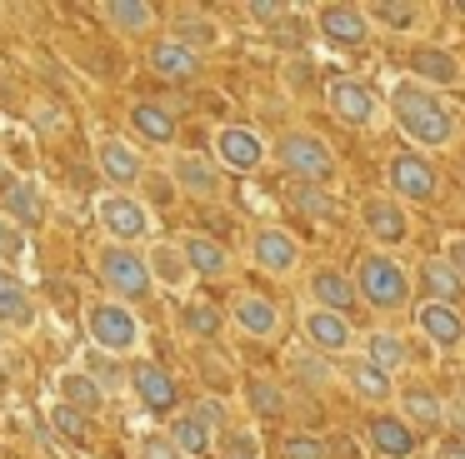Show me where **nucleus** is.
Here are the masks:
<instances>
[{"label":"nucleus","mask_w":465,"mask_h":459,"mask_svg":"<svg viewBox=\"0 0 465 459\" xmlns=\"http://www.w3.org/2000/svg\"><path fill=\"white\" fill-rule=\"evenodd\" d=\"M95 275H101L105 295L121 299V305L145 299L155 289L151 259H145V249H135V245H111V239H105V245L95 249Z\"/></svg>","instance_id":"1"},{"label":"nucleus","mask_w":465,"mask_h":459,"mask_svg":"<svg viewBox=\"0 0 465 459\" xmlns=\"http://www.w3.org/2000/svg\"><path fill=\"white\" fill-rule=\"evenodd\" d=\"M85 329H91V345L111 359H125L141 349V319H135V309L111 299V295L85 305Z\"/></svg>","instance_id":"2"},{"label":"nucleus","mask_w":465,"mask_h":459,"mask_svg":"<svg viewBox=\"0 0 465 459\" xmlns=\"http://www.w3.org/2000/svg\"><path fill=\"white\" fill-rule=\"evenodd\" d=\"M395 115H401L405 135L420 140V145H445L450 130H455L450 125V110H445L430 90H420V85H401V90H395Z\"/></svg>","instance_id":"3"},{"label":"nucleus","mask_w":465,"mask_h":459,"mask_svg":"<svg viewBox=\"0 0 465 459\" xmlns=\"http://www.w3.org/2000/svg\"><path fill=\"white\" fill-rule=\"evenodd\" d=\"M95 225L105 230V239L111 245H135L141 249L145 239H151V210L141 205L135 195H121V190H105L101 200H95Z\"/></svg>","instance_id":"4"},{"label":"nucleus","mask_w":465,"mask_h":459,"mask_svg":"<svg viewBox=\"0 0 465 459\" xmlns=\"http://www.w3.org/2000/svg\"><path fill=\"white\" fill-rule=\"evenodd\" d=\"M215 429H225V405L221 399H195L191 409H181V415L171 419L165 439H171L185 459H195V454H211Z\"/></svg>","instance_id":"5"},{"label":"nucleus","mask_w":465,"mask_h":459,"mask_svg":"<svg viewBox=\"0 0 465 459\" xmlns=\"http://www.w3.org/2000/svg\"><path fill=\"white\" fill-rule=\"evenodd\" d=\"M275 160L285 165V175L291 180H301V185H325V180L335 175V160H331V150L321 145L315 135H285L281 145H275Z\"/></svg>","instance_id":"6"},{"label":"nucleus","mask_w":465,"mask_h":459,"mask_svg":"<svg viewBox=\"0 0 465 459\" xmlns=\"http://www.w3.org/2000/svg\"><path fill=\"white\" fill-rule=\"evenodd\" d=\"M355 289H361V299L375 309H401L411 285H405V269L395 265L391 255H365L361 275H355Z\"/></svg>","instance_id":"7"},{"label":"nucleus","mask_w":465,"mask_h":459,"mask_svg":"<svg viewBox=\"0 0 465 459\" xmlns=\"http://www.w3.org/2000/svg\"><path fill=\"white\" fill-rule=\"evenodd\" d=\"M95 170L105 175V185L131 195V185H141V175H145L141 145H131V140H121V135H105L101 145H95Z\"/></svg>","instance_id":"8"},{"label":"nucleus","mask_w":465,"mask_h":459,"mask_svg":"<svg viewBox=\"0 0 465 459\" xmlns=\"http://www.w3.org/2000/svg\"><path fill=\"white\" fill-rule=\"evenodd\" d=\"M125 385L135 389V399H141L151 415H171L175 409V399H181V389H175V379L165 375L155 359H135L131 365V375H125Z\"/></svg>","instance_id":"9"},{"label":"nucleus","mask_w":465,"mask_h":459,"mask_svg":"<svg viewBox=\"0 0 465 459\" xmlns=\"http://www.w3.org/2000/svg\"><path fill=\"white\" fill-rule=\"evenodd\" d=\"M215 165H225V170H255V165H265V140L255 135V130H245V125H221L215 130Z\"/></svg>","instance_id":"10"},{"label":"nucleus","mask_w":465,"mask_h":459,"mask_svg":"<svg viewBox=\"0 0 465 459\" xmlns=\"http://www.w3.org/2000/svg\"><path fill=\"white\" fill-rule=\"evenodd\" d=\"M171 185H181L185 195H195V200H215L221 195V165H215L211 155L181 150V155H171Z\"/></svg>","instance_id":"11"},{"label":"nucleus","mask_w":465,"mask_h":459,"mask_svg":"<svg viewBox=\"0 0 465 459\" xmlns=\"http://www.w3.org/2000/svg\"><path fill=\"white\" fill-rule=\"evenodd\" d=\"M35 315H41V305H35L31 285L11 269H0V329L25 335V329H35Z\"/></svg>","instance_id":"12"},{"label":"nucleus","mask_w":465,"mask_h":459,"mask_svg":"<svg viewBox=\"0 0 465 459\" xmlns=\"http://www.w3.org/2000/svg\"><path fill=\"white\" fill-rule=\"evenodd\" d=\"M55 399L95 419V415H101V409H105V399H111V395H105V389L95 385V379L85 375L81 365H71V369H61V375H55Z\"/></svg>","instance_id":"13"},{"label":"nucleus","mask_w":465,"mask_h":459,"mask_svg":"<svg viewBox=\"0 0 465 459\" xmlns=\"http://www.w3.org/2000/svg\"><path fill=\"white\" fill-rule=\"evenodd\" d=\"M145 259H151V279L161 289H175L181 295L185 285H191V259H185V249H181V239H161V245H151L145 249Z\"/></svg>","instance_id":"14"},{"label":"nucleus","mask_w":465,"mask_h":459,"mask_svg":"<svg viewBox=\"0 0 465 459\" xmlns=\"http://www.w3.org/2000/svg\"><path fill=\"white\" fill-rule=\"evenodd\" d=\"M145 60H151V70L161 80H195V70H201V55H195L191 45H181L175 35H161Z\"/></svg>","instance_id":"15"},{"label":"nucleus","mask_w":465,"mask_h":459,"mask_svg":"<svg viewBox=\"0 0 465 459\" xmlns=\"http://www.w3.org/2000/svg\"><path fill=\"white\" fill-rule=\"evenodd\" d=\"M231 319L245 329L251 339H271L275 329H281V309H275L271 295H241L231 305Z\"/></svg>","instance_id":"16"},{"label":"nucleus","mask_w":465,"mask_h":459,"mask_svg":"<svg viewBox=\"0 0 465 459\" xmlns=\"http://www.w3.org/2000/svg\"><path fill=\"white\" fill-rule=\"evenodd\" d=\"M251 255L261 269H271V275H291L295 259H301V245H295L285 230H261V235L251 239Z\"/></svg>","instance_id":"17"},{"label":"nucleus","mask_w":465,"mask_h":459,"mask_svg":"<svg viewBox=\"0 0 465 459\" xmlns=\"http://www.w3.org/2000/svg\"><path fill=\"white\" fill-rule=\"evenodd\" d=\"M305 339H311L315 355H341L351 345V319L331 315V309H311L305 315Z\"/></svg>","instance_id":"18"},{"label":"nucleus","mask_w":465,"mask_h":459,"mask_svg":"<svg viewBox=\"0 0 465 459\" xmlns=\"http://www.w3.org/2000/svg\"><path fill=\"white\" fill-rule=\"evenodd\" d=\"M0 215H11L15 225H41L45 220V195H41V185L35 180H11V190L0 195Z\"/></svg>","instance_id":"19"},{"label":"nucleus","mask_w":465,"mask_h":459,"mask_svg":"<svg viewBox=\"0 0 465 459\" xmlns=\"http://www.w3.org/2000/svg\"><path fill=\"white\" fill-rule=\"evenodd\" d=\"M181 249H185V259H191V275H201V279H225L231 275V249L215 245L211 235H185Z\"/></svg>","instance_id":"20"},{"label":"nucleus","mask_w":465,"mask_h":459,"mask_svg":"<svg viewBox=\"0 0 465 459\" xmlns=\"http://www.w3.org/2000/svg\"><path fill=\"white\" fill-rule=\"evenodd\" d=\"M131 130L145 140V145H171L175 140V115L161 105V100H135L131 105Z\"/></svg>","instance_id":"21"},{"label":"nucleus","mask_w":465,"mask_h":459,"mask_svg":"<svg viewBox=\"0 0 465 459\" xmlns=\"http://www.w3.org/2000/svg\"><path fill=\"white\" fill-rule=\"evenodd\" d=\"M325 100H331V110L341 120H351V125H365V120L375 115V95L361 85V80H331Z\"/></svg>","instance_id":"22"},{"label":"nucleus","mask_w":465,"mask_h":459,"mask_svg":"<svg viewBox=\"0 0 465 459\" xmlns=\"http://www.w3.org/2000/svg\"><path fill=\"white\" fill-rule=\"evenodd\" d=\"M415 319H420V329L430 335V345H440V349H450L465 339V319L455 315L450 305H440V299H425V305L415 309Z\"/></svg>","instance_id":"23"},{"label":"nucleus","mask_w":465,"mask_h":459,"mask_svg":"<svg viewBox=\"0 0 465 459\" xmlns=\"http://www.w3.org/2000/svg\"><path fill=\"white\" fill-rule=\"evenodd\" d=\"M391 185L401 190L405 200H430L435 195V170L425 165L420 155H395L391 160Z\"/></svg>","instance_id":"24"},{"label":"nucleus","mask_w":465,"mask_h":459,"mask_svg":"<svg viewBox=\"0 0 465 459\" xmlns=\"http://www.w3.org/2000/svg\"><path fill=\"white\" fill-rule=\"evenodd\" d=\"M311 295H315V309H331V315H345V309H355V295H361V289H355L351 279L341 275V269H315Z\"/></svg>","instance_id":"25"},{"label":"nucleus","mask_w":465,"mask_h":459,"mask_svg":"<svg viewBox=\"0 0 465 459\" xmlns=\"http://www.w3.org/2000/svg\"><path fill=\"white\" fill-rule=\"evenodd\" d=\"M371 444L391 459H405V454H415V429L395 415H375L371 419Z\"/></svg>","instance_id":"26"},{"label":"nucleus","mask_w":465,"mask_h":459,"mask_svg":"<svg viewBox=\"0 0 465 459\" xmlns=\"http://www.w3.org/2000/svg\"><path fill=\"white\" fill-rule=\"evenodd\" d=\"M101 20L115 25L121 35H145V30L155 25V5H145V0H105Z\"/></svg>","instance_id":"27"},{"label":"nucleus","mask_w":465,"mask_h":459,"mask_svg":"<svg viewBox=\"0 0 465 459\" xmlns=\"http://www.w3.org/2000/svg\"><path fill=\"white\" fill-rule=\"evenodd\" d=\"M361 225L371 230L375 239H385V245L405 239V215H401V205H391V200H365V205H361Z\"/></svg>","instance_id":"28"},{"label":"nucleus","mask_w":465,"mask_h":459,"mask_svg":"<svg viewBox=\"0 0 465 459\" xmlns=\"http://www.w3.org/2000/svg\"><path fill=\"white\" fill-rule=\"evenodd\" d=\"M321 30L331 40H341V45H361L365 40V15L355 5H325L321 10Z\"/></svg>","instance_id":"29"},{"label":"nucleus","mask_w":465,"mask_h":459,"mask_svg":"<svg viewBox=\"0 0 465 459\" xmlns=\"http://www.w3.org/2000/svg\"><path fill=\"white\" fill-rule=\"evenodd\" d=\"M420 279H425V289H430V295L440 299V305L460 299V289H465L460 269H455L450 259H425V265H420Z\"/></svg>","instance_id":"30"},{"label":"nucleus","mask_w":465,"mask_h":459,"mask_svg":"<svg viewBox=\"0 0 465 459\" xmlns=\"http://www.w3.org/2000/svg\"><path fill=\"white\" fill-rule=\"evenodd\" d=\"M181 329L195 339H215L221 335V309L211 305V299H185L181 305Z\"/></svg>","instance_id":"31"},{"label":"nucleus","mask_w":465,"mask_h":459,"mask_svg":"<svg viewBox=\"0 0 465 459\" xmlns=\"http://www.w3.org/2000/svg\"><path fill=\"white\" fill-rule=\"evenodd\" d=\"M415 75L430 80V85H455L460 80V65H455V55H445V50H415Z\"/></svg>","instance_id":"32"},{"label":"nucleus","mask_w":465,"mask_h":459,"mask_svg":"<svg viewBox=\"0 0 465 459\" xmlns=\"http://www.w3.org/2000/svg\"><path fill=\"white\" fill-rule=\"evenodd\" d=\"M401 405H405V425H425V429H430V425H440V419H445L440 399H435L425 385L405 389V395H401Z\"/></svg>","instance_id":"33"},{"label":"nucleus","mask_w":465,"mask_h":459,"mask_svg":"<svg viewBox=\"0 0 465 459\" xmlns=\"http://www.w3.org/2000/svg\"><path fill=\"white\" fill-rule=\"evenodd\" d=\"M245 399H251V409L261 419H281L285 415V395H281V385H271V379H251V385H245Z\"/></svg>","instance_id":"34"},{"label":"nucleus","mask_w":465,"mask_h":459,"mask_svg":"<svg viewBox=\"0 0 465 459\" xmlns=\"http://www.w3.org/2000/svg\"><path fill=\"white\" fill-rule=\"evenodd\" d=\"M31 255V235L25 225H15L11 215H0V265H21Z\"/></svg>","instance_id":"35"},{"label":"nucleus","mask_w":465,"mask_h":459,"mask_svg":"<svg viewBox=\"0 0 465 459\" xmlns=\"http://www.w3.org/2000/svg\"><path fill=\"white\" fill-rule=\"evenodd\" d=\"M51 425H55V435L71 439V444H85V435H91V415H81V409L61 405V399L51 405Z\"/></svg>","instance_id":"36"},{"label":"nucleus","mask_w":465,"mask_h":459,"mask_svg":"<svg viewBox=\"0 0 465 459\" xmlns=\"http://www.w3.org/2000/svg\"><path fill=\"white\" fill-rule=\"evenodd\" d=\"M351 385L361 399H385L391 395V375L385 369H375L371 359H361V365H351Z\"/></svg>","instance_id":"37"},{"label":"nucleus","mask_w":465,"mask_h":459,"mask_svg":"<svg viewBox=\"0 0 465 459\" xmlns=\"http://www.w3.org/2000/svg\"><path fill=\"white\" fill-rule=\"evenodd\" d=\"M171 35L181 40V45H191L195 55H201L205 45H215V25H211L205 15H181V20H175V30H171Z\"/></svg>","instance_id":"38"},{"label":"nucleus","mask_w":465,"mask_h":459,"mask_svg":"<svg viewBox=\"0 0 465 459\" xmlns=\"http://www.w3.org/2000/svg\"><path fill=\"white\" fill-rule=\"evenodd\" d=\"M365 359H371L375 369H385V375H391V369L405 365V345H401L395 335H371V349H365Z\"/></svg>","instance_id":"39"},{"label":"nucleus","mask_w":465,"mask_h":459,"mask_svg":"<svg viewBox=\"0 0 465 459\" xmlns=\"http://www.w3.org/2000/svg\"><path fill=\"white\" fill-rule=\"evenodd\" d=\"M291 200H295V205H301L311 220H335V200L325 195V190H315V185H295Z\"/></svg>","instance_id":"40"},{"label":"nucleus","mask_w":465,"mask_h":459,"mask_svg":"<svg viewBox=\"0 0 465 459\" xmlns=\"http://www.w3.org/2000/svg\"><path fill=\"white\" fill-rule=\"evenodd\" d=\"M221 454L225 459H261V444H255L251 429H231V425H225L221 429Z\"/></svg>","instance_id":"41"},{"label":"nucleus","mask_w":465,"mask_h":459,"mask_svg":"<svg viewBox=\"0 0 465 459\" xmlns=\"http://www.w3.org/2000/svg\"><path fill=\"white\" fill-rule=\"evenodd\" d=\"M281 459H331V449L315 435H285L281 439Z\"/></svg>","instance_id":"42"},{"label":"nucleus","mask_w":465,"mask_h":459,"mask_svg":"<svg viewBox=\"0 0 465 459\" xmlns=\"http://www.w3.org/2000/svg\"><path fill=\"white\" fill-rule=\"evenodd\" d=\"M135 459H185V454H181V449H175L165 435H145L141 449H135Z\"/></svg>","instance_id":"43"},{"label":"nucleus","mask_w":465,"mask_h":459,"mask_svg":"<svg viewBox=\"0 0 465 459\" xmlns=\"http://www.w3.org/2000/svg\"><path fill=\"white\" fill-rule=\"evenodd\" d=\"M375 20H385V25H395V30H411L415 20H420V10L415 5H375Z\"/></svg>","instance_id":"44"},{"label":"nucleus","mask_w":465,"mask_h":459,"mask_svg":"<svg viewBox=\"0 0 465 459\" xmlns=\"http://www.w3.org/2000/svg\"><path fill=\"white\" fill-rule=\"evenodd\" d=\"M295 375H305V379H315V385H325V379H331V369H325V359H315V355H295Z\"/></svg>","instance_id":"45"},{"label":"nucleus","mask_w":465,"mask_h":459,"mask_svg":"<svg viewBox=\"0 0 465 459\" xmlns=\"http://www.w3.org/2000/svg\"><path fill=\"white\" fill-rule=\"evenodd\" d=\"M251 15H255V20H281V15H285V5H271V0H255V5H251Z\"/></svg>","instance_id":"46"},{"label":"nucleus","mask_w":465,"mask_h":459,"mask_svg":"<svg viewBox=\"0 0 465 459\" xmlns=\"http://www.w3.org/2000/svg\"><path fill=\"white\" fill-rule=\"evenodd\" d=\"M445 259H450V265L460 269V279H465V239H460V235L450 239V255H445Z\"/></svg>","instance_id":"47"},{"label":"nucleus","mask_w":465,"mask_h":459,"mask_svg":"<svg viewBox=\"0 0 465 459\" xmlns=\"http://www.w3.org/2000/svg\"><path fill=\"white\" fill-rule=\"evenodd\" d=\"M440 459H465V439H445V444H440Z\"/></svg>","instance_id":"48"},{"label":"nucleus","mask_w":465,"mask_h":459,"mask_svg":"<svg viewBox=\"0 0 465 459\" xmlns=\"http://www.w3.org/2000/svg\"><path fill=\"white\" fill-rule=\"evenodd\" d=\"M460 15H465V5H460Z\"/></svg>","instance_id":"49"}]
</instances>
